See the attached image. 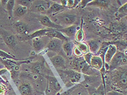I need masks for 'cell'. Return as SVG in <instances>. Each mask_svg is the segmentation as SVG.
Masks as SVG:
<instances>
[{"label": "cell", "mask_w": 127, "mask_h": 95, "mask_svg": "<svg viewBox=\"0 0 127 95\" xmlns=\"http://www.w3.org/2000/svg\"><path fill=\"white\" fill-rule=\"evenodd\" d=\"M56 20L54 22L57 21L56 24L63 27V26H70L73 25L77 21V16L73 14L61 13L55 15Z\"/></svg>", "instance_id": "cell-1"}, {"label": "cell", "mask_w": 127, "mask_h": 95, "mask_svg": "<svg viewBox=\"0 0 127 95\" xmlns=\"http://www.w3.org/2000/svg\"><path fill=\"white\" fill-rule=\"evenodd\" d=\"M127 60V56L125 53L120 51H117L109 62V69L110 71H112L121 65H126Z\"/></svg>", "instance_id": "cell-2"}, {"label": "cell", "mask_w": 127, "mask_h": 95, "mask_svg": "<svg viewBox=\"0 0 127 95\" xmlns=\"http://www.w3.org/2000/svg\"><path fill=\"white\" fill-rule=\"evenodd\" d=\"M48 88L46 90V94L47 95H56L59 94L62 90L59 81L55 77L48 76Z\"/></svg>", "instance_id": "cell-3"}, {"label": "cell", "mask_w": 127, "mask_h": 95, "mask_svg": "<svg viewBox=\"0 0 127 95\" xmlns=\"http://www.w3.org/2000/svg\"><path fill=\"white\" fill-rule=\"evenodd\" d=\"M49 1H34L31 8L38 12H46L51 5L53 3Z\"/></svg>", "instance_id": "cell-4"}, {"label": "cell", "mask_w": 127, "mask_h": 95, "mask_svg": "<svg viewBox=\"0 0 127 95\" xmlns=\"http://www.w3.org/2000/svg\"><path fill=\"white\" fill-rule=\"evenodd\" d=\"M64 73L65 79H67L68 84L67 87H70V85H73L74 84L78 83L81 79V73L74 71H66L63 72Z\"/></svg>", "instance_id": "cell-5"}, {"label": "cell", "mask_w": 127, "mask_h": 95, "mask_svg": "<svg viewBox=\"0 0 127 95\" xmlns=\"http://www.w3.org/2000/svg\"><path fill=\"white\" fill-rule=\"evenodd\" d=\"M0 34L8 47L10 48H14L15 47L17 43H16L15 38L13 35L9 33L8 32L3 29L0 30Z\"/></svg>", "instance_id": "cell-6"}, {"label": "cell", "mask_w": 127, "mask_h": 95, "mask_svg": "<svg viewBox=\"0 0 127 95\" xmlns=\"http://www.w3.org/2000/svg\"><path fill=\"white\" fill-rule=\"evenodd\" d=\"M39 20L41 24L47 27L48 28L60 30L64 28V27L54 22L47 15H42L39 18Z\"/></svg>", "instance_id": "cell-7"}, {"label": "cell", "mask_w": 127, "mask_h": 95, "mask_svg": "<svg viewBox=\"0 0 127 95\" xmlns=\"http://www.w3.org/2000/svg\"><path fill=\"white\" fill-rule=\"evenodd\" d=\"M48 37L47 36H44L42 37L35 38L33 40V46L34 49L37 52H39L42 50L43 48L47 46L48 44L49 41L48 40Z\"/></svg>", "instance_id": "cell-8"}, {"label": "cell", "mask_w": 127, "mask_h": 95, "mask_svg": "<svg viewBox=\"0 0 127 95\" xmlns=\"http://www.w3.org/2000/svg\"><path fill=\"white\" fill-rule=\"evenodd\" d=\"M63 41L57 39H51L49 41L46 47L48 50L54 52L56 53H60L62 51Z\"/></svg>", "instance_id": "cell-9"}, {"label": "cell", "mask_w": 127, "mask_h": 95, "mask_svg": "<svg viewBox=\"0 0 127 95\" xmlns=\"http://www.w3.org/2000/svg\"><path fill=\"white\" fill-rule=\"evenodd\" d=\"M46 36L48 37L50 39H57L63 41H69V38L62 34L61 32L56 29H50L49 31L46 33Z\"/></svg>", "instance_id": "cell-10"}, {"label": "cell", "mask_w": 127, "mask_h": 95, "mask_svg": "<svg viewBox=\"0 0 127 95\" xmlns=\"http://www.w3.org/2000/svg\"><path fill=\"white\" fill-rule=\"evenodd\" d=\"M50 60L54 66L57 69H64L65 67V59L60 55L54 56L50 58Z\"/></svg>", "instance_id": "cell-11"}, {"label": "cell", "mask_w": 127, "mask_h": 95, "mask_svg": "<svg viewBox=\"0 0 127 95\" xmlns=\"http://www.w3.org/2000/svg\"><path fill=\"white\" fill-rule=\"evenodd\" d=\"M117 47L115 45L110 44L109 46L105 53L104 58V60L106 64H109V62L111 61V60L113 58V57L114 56L116 53L117 52Z\"/></svg>", "instance_id": "cell-12"}, {"label": "cell", "mask_w": 127, "mask_h": 95, "mask_svg": "<svg viewBox=\"0 0 127 95\" xmlns=\"http://www.w3.org/2000/svg\"><path fill=\"white\" fill-rule=\"evenodd\" d=\"M78 26L76 24H73L70 26H68L58 31L61 32L62 34H64L66 37L69 38H74L77 32Z\"/></svg>", "instance_id": "cell-13"}, {"label": "cell", "mask_w": 127, "mask_h": 95, "mask_svg": "<svg viewBox=\"0 0 127 95\" xmlns=\"http://www.w3.org/2000/svg\"><path fill=\"white\" fill-rule=\"evenodd\" d=\"M65 9L61 4L57 3H53L51 6L50 7L49 9L46 12L47 14L52 15L53 16L56 15L58 14L61 13L62 11Z\"/></svg>", "instance_id": "cell-14"}, {"label": "cell", "mask_w": 127, "mask_h": 95, "mask_svg": "<svg viewBox=\"0 0 127 95\" xmlns=\"http://www.w3.org/2000/svg\"><path fill=\"white\" fill-rule=\"evenodd\" d=\"M104 62L100 56H93L91 60L90 66L96 70H101L104 66Z\"/></svg>", "instance_id": "cell-15"}, {"label": "cell", "mask_w": 127, "mask_h": 95, "mask_svg": "<svg viewBox=\"0 0 127 95\" xmlns=\"http://www.w3.org/2000/svg\"><path fill=\"white\" fill-rule=\"evenodd\" d=\"M74 48V43L70 41L63 42L62 45V50L64 52L66 56L70 57L73 54V49Z\"/></svg>", "instance_id": "cell-16"}, {"label": "cell", "mask_w": 127, "mask_h": 95, "mask_svg": "<svg viewBox=\"0 0 127 95\" xmlns=\"http://www.w3.org/2000/svg\"><path fill=\"white\" fill-rule=\"evenodd\" d=\"M0 60L8 69L12 70L13 71H14L19 69L18 65L15 61H14L15 60L10 59H4L2 58L0 59Z\"/></svg>", "instance_id": "cell-17"}, {"label": "cell", "mask_w": 127, "mask_h": 95, "mask_svg": "<svg viewBox=\"0 0 127 95\" xmlns=\"http://www.w3.org/2000/svg\"><path fill=\"white\" fill-rule=\"evenodd\" d=\"M50 30V28H46L43 29H40L34 32L33 33L27 35L25 38V40H31L35 38L38 37H42L44 36H46V33L48 32Z\"/></svg>", "instance_id": "cell-18"}, {"label": "cell", "mask_w": 127, "mask_h": 95, "mask_svg": "<svg viewBox=\"0 0 127 95\" xmlns=\"http://www.w3.org/2000/svg\"><path fill=\"white\" fill-rule=\"evenodd\" d=\"M87 44L89 47L90 51L92 53H97L100 47L99 43L95 40H89Z\"/></svg>", "instance_id": "cell-19"}, {"label": "cell", "mask_w": 127, "mask_h": 95, "mask_svg": "<svg viewBox=\"0 0 127 95\" xmlns=\"http://www.w3.org/2000/svg\"><path fill=\"white\" fill-rule=\"evenodd\" d=\"M19 90L21 95H32V89L29 84H23L19 87Z\"/></svg>", "instance_id": "cell-20"}, {"label": "cell", "mask_w": 127, "mask_h": 95, "mask_svg": "<svg viewBox=\"0 0 127 95\" xmlns=\"http://www.w3.org/2000/svg\"><path fill=\"white\" fill-rule=\"evenodd\" d=\"M28 11V8L20 5H17L14 9L13 14L16 17L20 18L24 16Z\"/></svg>", "instance_id": "cell-21"}, {"label": "cell", "mask_w": 127, "mask_h": 95, "mask_svg": "<svg viewBox=\"0 0 127 95\" xmlns=\"http://www.w3.org/2000/svg\"><path fill=\"white\" fill-rule=\"evenodd\" d=\"M15 28L16 31L19 34L24 35L26 34L27 31H28V29H27V26L25 23L21 22H18L15 23Z\"/></svg>", "instance_id": "cell-22"}, {"label": "cell", "mask_w": 127, "mask_h": 95, "mask_svg": "<svg viewBox=\"0 0 127 95\" xmlns=\"http://www.w3.org/2000/svg\"><path fill=\"white\" fill-rule=\"evenodd\" d=\"M110 2V1H107V0H93V1H91L89 3L87 4V5H95V6H97L99 7H103L105 8L108 6L109 4V3Z\"/></svg>", "instance_id": "cell-23"}, {"label": "cell", "mask_w": 127, "mask_h": 95, "mask_svg": "<svg viewBox=\"0 0 127 95\" xmlns=\"http://www.w3.org/2000/svg\"><path fill=\"white\" fill-rule=\"evenodd\" d=\"M31 70L32 72L35 74H42L44 70L43 65L40 62H36L32 66Z\"/></svg>", "instance_id": "cell-24"}, {"label": "cell", "mask_w": 127, "mask_h": 95, "mask_svg": "<svg viewBox=\"0 0 127 95\" xmlns=\"http://www.w3.org/2000/svg\"><path fill=\"white\" fill-rule=\"evenodd\" d=\"M15 4V1H14V0H8L6 6H5V9L7 10L10 17L13 16V10L14 9Z\"/></svg>", "instance_id": "cell-25"}, {"label": "cell", "mask_w": 127, "mask_h": 95, "mask_svg": "<svg viewBox=\"0 0 127 95\" xmlns=\"http://www.w3.org/2000/svg\"><path fill=\"white\" fill-rule=\"evenodd\" d=\"M76 47L80 51V52L82 54H86L88 52H90L89 47H88V46L86 43L83 42H79L78 43V45H77Z\"/></svg>", "instance_id": "cell-26"}, {"label": "cell", "mask_w": 127, "mask_h": 95, "mask_svg": "<svg viewBox=\"0 0 127 95\" xmlns=\"http://www.w3.org/2000/svg\"><path fill=\"white\" fill-rule=\"evenodd\" d=\"M33 1H32V0H19V1H16L15 2H17L18 5L27 7L29 9L31 7Z\"/></svg>", "instance_id": "cell-27"}, {"label": "cell", "mask_w": 127, "mask_h": 95, "mask_svg": "<svg viewBox=\"0 0 127 95\" xmlns=\"http://www.w3.org/2000/svg\"><path fill=\"white\" fill-rule=\"evenodd\" d=\"M75 40L79 42H82L84 40L85 38V34L83 32V30L82 29V25L81 26V28L77 31L75 35Z\"/></svg>", "instance_id": "cell-28"}, {"label": "cell", "mask_w": 127, "mask_h": 95, "mask_svg": "<svg viewBox=\"0 0 127 95\" xmlns=\"http://www.w3.org/2000/svg\"><path fill=\"white\" fill-rule=\"evenodd\" d=\"M0 58L4 59H10V60H19V59L15 58L14 57L10 55L8 53H6L5 52L2 51L0 50Z\"/></svg>", "instance_id": "cell-29"}, {"label": "cell", "mask_w": 127, "mask_h": 95, "mask_svg": "<svg viewBox=\"0 0 127 95\" xmlns=\"http://www.w3.org/2000/svg\"><path fill=\"white\" fill-rule=\"evenodd\" d=\"M127 72H123L120 75L119 77V80H118V82H119L121 85L122 86H127Z\"/></svg>", "instance_id": "cell-30"}, {"label": "cell", "mask_w": 127, "mask_h": 95, "mask_svg": "<svg viewBox=\"0 0 127 95\" xmlns=\"http://www.w3.org/2000/svg\"><path fill=\"white\" fill-rule=\"evenodd\" d=\"M92 57H93L92 54L90 52H88L86 54H85L84 56L85 61H86V62L87 64H88L89 65H90L91 60V59H92Z\"/></svg>", "instance_id": "cell-31"}, {"label": "cell", "mask_w": 127, "mask_h": 95, "mask_svg": "<svg viewBox=\"0 0 127 95\" xmlns=\"http://www.w3.org/2000/svg\"><path fill=\"white\" fill-rule=\"evenodd\" d=\"M118 12L120 13L123 14H127V3H126L125 4L122 5V6L119 9H118Z\"/></svg>", "instance_id": "cell-32"}, {"label": "cell", "mask_w": 127, "mask_h": 95, "mask_svg": "<svg viewBox=\"0 0 127 95\" xmlns=\"http://www.w3.org/2000/svg\"><path fill=\"white\" fill-rule=\"evenodd\" d=\"M78 88V85L74 86L73 88H72L69 90H67V91L64 92L63 93H62V94H61L60 95H70V94H71L72 92H73L74 91V90H75V89H76Z\"/></svg>", "instance_id": "cell-33"}, {"label": "cell", "mask_w": 127, "mask_h": 95, "mask_svg": "<svg viewBox=\"0 0 127 95\" xmlns=\"http://www.w3.org/2000/svg\"><path fill=\"white\" fill-rule=\"evenodd\" d=\"M73 54L76 57H81L82 55V53L80 51L79 49L77 48V47H75L73 49Z\"/></svg>", "instance_id": "cell-34"}, {"label": "cell", "mask_w": 127, "mask_h": 95, "mask_svg": "<svg viewBox=\"0 0 127 95\" xmlns=\"http://www.w3.org/2000/svg\"><path fill=\"white\" fill-rule=\"evenodd\" d=\"M67 7L68 8H74V0H68L67 2Z\"/></svg>", "instance_id": "cell-35"}, {"label": "cell", "mask_w": 127, "mask_h": 95, "mask_svg": "<svg viewBox=\"0 0 127 95\" xmlns=\"http://www.w3.org/2000/svg\"><path fill=\"white\" fill-rule=\"evenodd\" d=\"M107 95H125L123 94L121 92L117 91H111L107 92Z\"/></svg>", "instance_id": "cell-36"}, {"label": "cell", "mask_w": 127, "mask_h": 95, "mask_svg": "<svg viewBox=\"0 0 127 95\" xmlns=\"http://www.w3.org/2000/svg\"><path fill=\"white\" fill-rule=\"evenodd\" d=\"M91 1V0H83V1H81L80 4H81V7L82 8H85L86 5H87V4L89 3Z\"/></svg>", "instance_id": "cell-37"}, {"label": "cell", "mask_w": 127, "mask_h": 95, "mask_svg": "<svg viewBox=\"0 0 127 95\" xmlns=\"http://www.w3.org/2000/svg\"><path fill=\"white\" fill-rule=\"evenodd\" d=\"M99 91L98 95H105V91L103 89V85H101L99 87Z\"/></svg>", "instance_id": "cell-38"}, {"label": "cell", "mask_w": 127, "mask_h": 95, "mask_svg": "<svg viewBox=\"0 0 127 95\" xmlns=\"http://www.w3.org/2000/svg\"><path fill=\"white\" fill-rule=\"evenodd\" d=\"M0 2H1V4L3 6V7L5 8V6H6V4H7V3L8 2L7 0H3V1H1Z\"/></svg>", "instance_id": "cell-39"}, {"label": "cell", "mask_w": 127, "mask_h": 95, "mask_svg": "<svg viewBox=\"0 0 127 95\" xmlns=\"http://www.w3.org/2000/svg\"><path fill=\"white\" fill-rule=\"evenodd\" d=\"M72 95H87L86 94L84 93L83 92H81V91H78L76 93H75V94H73Z\"/></svg>", "instance_id": "cell-40"}, {"label": "cell", "mask_w": 127, "mask_h": 95, "mask_svg": "<svg viewBox=\"0 0 127 95\" xmlns=\"http://www.w3.org/2000/svg\"><path fill=\"white\" fill-rule=\"evenodd\" d=\"M0 82H2V83H3L5 82V81L2 79V78L1 77H0Z\"/></svg>", "instance_id": "cell-41"}, {"label": "cell", "mask_w": 127, "mask_h": 95, "mask_svg": "<svg viewBox=\"0 0 127 95\" xmlns=\"http://www.w3.org/2000/svg\"><path fill=\"white\" fill-rule=\"evenodd\" d=\"M3 66H2V65H0V69H2V68H3Z\"/></svg>", "instance_id": "cell-42"}, {"label": "cell", "mask_w": 127, "mask_h": 95, "mask_svg": "<svg viewBox=\"0 0 127 95\" xmlns=\"http://www.w3.org/2000/svg\"><path fill=\"white\" fill-rule=\"evenodd\" d=\"M45 95L44 94H42V95Z\"/></svg>", "instance_id": "cell-43"}, {"label": "cell", "mask_w": 127, "mask_h": 95, "mask_svg": "<svg viewBox=\"0 0 127 95\" xmlns=\"http://www.w3.org/2000/svg\"></svg>", "instance_id": "cell-44"}]
</instances>
